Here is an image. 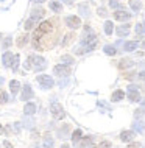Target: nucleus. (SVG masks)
I'll use <instances>...</instances> for the list:
<instances>
[{
    "label": "nucleus",
    "instance_id": "1",
    "mask_svg": "<svg viewBox=\"0 0 145 148\" xmlns=\"http://www.w3.org/2000/svg\"><path fill=\"white\" fill-rule=\"evenodd\" d=\"M50 112H52V115H53L56 120H61V119L66 117V112H64L63 106L59 105V103H52V106H50Z\"/></svg>",
    "mask_w": 145,
    "mask_h": 148
},
{
    "label": "nucleus",
    "instance_id": "2",
    "mask_svg": "<svg viewBox=\"0 0 145 148\" xmlns=\"http://www.w3.org/2000/svg\"><path fill=\"white\" fill-rule=\"evenodd\" d=\"M38 83L41 84L44 89H48V87H53V84H55V81H53V78H50L48 75H39L38 78Z\"/></svg>",
    "mask_w": 145,
    "mask_h": 148
},
{
    "label": "nucleus",
    "instance_id": "3",
    "mask_svg": "<svg viewBox=\"0 0 145 148\" xmlns=\"http://www.w3.org/2000/svg\"><path fill=\"white\" fill-rule=\"evenodd\" d=\"M128 98H130L131 101H139L140 95L137 92V86H134V84L128 86Z\"/></svg>",
    "mask_w": 145,
    "mask_h": 148
},
{
    "label": "nucleus",
    "instance_id": "4",
    "mask_svg": "<svg viewBox=\"0 0 145 148\" xmlns=\"http://www.w3.org/2000/svg\"><path fill=\"white\" fill-rule=\"evenodd\" d=\"M66 23L70 27V28H80L81 27V21H80V17H75V16H69V17H66Z\"/></svg>",
    "mask_w": 145,
    "mask_h": 148
},
{
    "label": "nucleus",
    "instance_id": "5",
    "mask_svg": "<svg viewBox=\"0 0 145 148\" xmlns=\"http://www.w3.org/2000/svg\"><path fill=\"white\" fill-rule=\"evenodd\" d=\"M53 73L58 75V77H67V75H70V69L67 66H56L53 69Z\"/></svg>",
    "mask_w": 145,
    "mask_h": 148
},
{
    "label": "nucleus",
    "instance_id": "6",
    "mask_svg": "<svg viewBox=\"0 0 145 148\" xmlns=\"http://www.w3.org/2000/svg\"><path fill=\"white\" fill-rule=\"evenodd\" d=\"M114 19H115V21H120V22L130 21V19H131V14L126 13V11H123V10H117V11L114 13Z\"/></svg>",
    "mask_w": 145,
    "mask_h": 148
},
{
    "label": "nucleus",
    "instance_id": "7",
    "mask_svg": "<svg viewBox=\"0 0 145 148\" xmlns=\"http://www.w3.org/2000/svg\"><path fill=\"white\" fill-rule=\"evenodd\" d=\"M33 61H34V69L36 70H42L45 69V59L41 58V56H33Z\"/></svg>",
    "mask_w": 145,
    "mask_h": 148
},
{
    "label": "nucleus",
    "instance_id": "8",
    "mask_svg": "<svg viewBox=\"0 0 145 148\" xmlns=\"http://www.w3.org/2000/svg\"><path fill=\"white\" fill-rule=\"evenodd\" d=\"M133 139H134V133H133V131H123V133L120 134V140L122 142H131Z\"/></svg>",
    "mask_w": 145,
    "mask_h": 148
},
{
    "label": "nucleus",
    "instance_id": "9",
    "mask_svg": "<svg viewBox=\"0 0 145 148\" xmlns=\"http://www.w3.org/2000/svg\"><path fill=\"white\" fill-rule=\"evenodd\" d=\"M52 30V22L50 21H45V22H42L41 25H39V28H38V31L39 33H48V31Z\"/></svg>",
    "mask_w": 145,
    "mask_h": 148
},
{
    "label": "nucleus",
    "instance_id": "10",
    "mask_svg": "<svg viewBox=\"0 0 145 148\" xmlns=\"http://www.w3.org/2000/svg\"><path fill=\"white\" fill-rule=\"evenodd\" d=\"M44 13H45V11H44L42 8H36V10L31 11V19H33V21H39V19H42Z\"/></svg>",
    "mask_w": 145,
    "mask_h": 148
},
{
    "label": "nucleus",
    "instance_id": "11",
    "mask_svg": "<svg viewBox=\"0 0 145 148\" xmlns=\"http://www.w3.org/2000/svg\"><path fill=\"white\" fill-rule=\"evenodd\" d=\"M31 97H33L31 86H30V84H25V87H23V92H22V98H23V100H30Z\"/></svg>",
    "mask_w": 145,
    "mask_h": 148
},
{
    "label": "nucleus",
    "instance_id": "12",
    "mask_svg": "<svg viewBox=\"0 0 145 148\" xmlns=\"http://www.w3.org/2000/svg\"><path fill=\"white\" fill-rule=\"evenodd\" d=\"M23 112H25V115H33L36 112V105L34 103H27L25 108H23Z\"/></svg>",
    "mask_w": 145,
    "mask_h": 148
},
{
    "label": "nucleus",
    "instance_id": "13",
    "mask_svg": "<svg viewBox=\"0 0 145 148\" xmlns=\"http://www.w3.org/2000/svg\"><path fill=\"white\" fill-rule=\"evenodd\" d=\"M133 64H134V62H133V59H130V58H123L122 61L119 62V67L123 70V69H128V67H133Z\"/></svg>",
    "mask_w": 145,
    "mask_h": 148
},
{
    "label": "nucleus",
    "instance_id": "14",
    "mask_svg": "<svg viewBox=\"0 0 145 148\" xmlns=\"http://www.w3.org/2000/svg\"><path fill=\"white\" fill-rule=\"evenodd\" d=\"M117 34L120 36V38H123V36H128V33H130V25H122V27H119L117 30Z\"/></svg>",
    "mask_w": 145,
    "mask_h": 148
},
{
    "label": "nucleus",
    "instance_id": "15",
    "mask_svg": "<svg viewBox=\"0 0 145 148\" xmlns=\"http://www.w3.org/2000/svg\"><path fill=\"white\" fill-rule=\"evenodd\" d=\"M125 98V92L123 90H115L114 94H112V101H120V100Z\"/></svg>",
    "mask_w": 145,
    "mask_h": 148
},
{
    "label": "nucleus",
    "instance_id": "16",
    "mask_svg": "<svg viewBox=\"0 0 145 148\" xmlns=\"http://www.w3.org/2000/svg\"><path fill=\"white\" fill-rule=\"evenodd\" d=\"M10 89H11V92H13V95L17 94L19 89H21V83L16 81V79H14V81H11V83H10Z\"/></svg>",
    "mask_w": 145,
    "mask_h": 148
},
{
    "label": "nucleus",
    "instance_id": "17",
    "mask_svg": "<svg viewBox=\"0 0 145 148\" xmlns=\"http://www.w3.org/2000/svg\"><path fill=\"white\" fill-rule=\"evenodd\" d=\"M112 31H114V25H112V22L106 21V22H104V33L109 36V34H112Z\"/></svg>",
    "mask_w": 145,
    "mask_h": 148
},
{
    "label": "nucleus",
    "instance_id": "18",
    "mask_svg": "<svg viewBox=\"0 0 145 148\" xmlns=\"http://www.w3.org/2000/svg\"><path fill=\"white\" fill-rule=\"evenodd\" d=\"M11 58H13V53H10V51H6V53L3 55V66H5V67H10Z\"/></svg>",
    "mask_w": 145,
    "mask_h": 148
},
{
    "label": "nucleus",
    "instance_id": "19",
    "mask_svg": "<svg viewBox=\"0 0 145 148\" xmlns=\"http://www.w3.org/2000/svg\"><path fill=\"white\" fill-rule=\"evenodd\" d=\"M136 49H137V42H136V41H130V42L125 44V50H126V51H133Z\"/></svg>",
    "mask_w": 145,
    "mask_h": 148
},
{
    "label": "nucleus",
    "instance_id": "20",
    "mask_svg": "<svg viewBox=\"0 0 145 148\" xmlns=\"http://www.w3.org/2000/svg\"><path fill=\"white\" fill-rule=\"evenodd\" d=\"M50 8L55 11V13H61L63 11V5L58 3V2H50Z\"/></svg>",
    "mask_w": 145,
    "mask_h": 148
},
{
    "label": "nucleus",
    "instance_id": "21",
    "mask_svg": "<svg viewBox=\"0 0 145 148\" xmlns=\"http://www.w3.org/2000/svg\"><path fill=\"white\" fill-rule=\"evenodd\" d=\"M92 143V137H84L80 140V148H86L87 145H91Z\"/></svg>",
    "mask_w": 145,
    "mask_h": 148
},
{
    "label": "nucleus",
    "instance_id": "22",
    "mask_svg": "<svg viewBox=\"0 0 145 148\" xmlns=\"http://www.w3.org/2000/svg\"><path fill=\"white\" fill-rule=\"evenodd\" d=\"M27 41H28V36H27V34H25V36H19V38H17V42H16V44H17V47H23V45L27 44Z\"/></svg>",
    "mask_w": 145,
    "mask_h": 148
},
{
    "label": "nucleus",
    "instance_id": "23",
    "mask_svg": "<svg viewBox=\"0 0 145 148\" xmlns=\"http://www.w3.org/2000/svg\"><path fill=\"white\" fill-rule=\"evenodd\" d=\"M17 66H19V55H14V56L11 58L10 67H13V70H16V69H17Z\"/></svg>",
    "mask_w": 145,
    "mask_h": 148
},
{
    "label": "nucleus",
    "instance_id": "24",
    "mask_svg": "<svg viewBox=\"0 0 145 148\" xmlns=\"http://www.w3.org/2000/svg\"><path fill=\"white\" fill-rule=\"evenodd\" d=\"M61 62H63V64H67V66H70V64H74L75 61H74V58H72V56H69V55H64V56L61 58Z\"/></svg>",
    "mask_w": 145,
    "mask_h": 148
},
{
    "label": "nucleus",
    "instance_id": "25",
    "mask_svg": "<svg viewBox=\"0 0 145 148\" xmlns=\"http://www.w3.org/2000/svg\"><path fill=\"white\" fill-rule=\"evenodd\" d=\"M104 53H106V55H112V56H114V55L117 53V50H115V47H112V45H106V47H104Z\"/></svg>",
    "mask_w": 145,
    "mask_h": 148
},
{
    "label": "nucleus",
    "instance_id": "26",
    "mask_svg": "<svg viewBox=\"0 0 145 148\" xmlns=\"http://www.w3.org/2000/svg\"><path fill=\"white\" fill-rule=\"evenodd\" d=\"M109 5H111V8H115V10H123V3L117 2V0H111Z\"/></svg>",
    "mask_w": 145,
    "mask_h": 148
},
{
    "label": "nucleus",
    "instance_id": "27",
    "mask_svg": "<svg viewBox=\"0 0 145 148\" xmlns=\"http://www.w3.org/2000/svg\"><path fill=\"white\" fill-rule=\"evenodd\" d=\"M78 10H80V13H81L83 16H89V8L84 5V3H81V5L78 6Z\"/></svg>",
    "mask_w": 145,
    "mask_h": 148
},
{
    "label": "nucleus",
    "instance_id": "28",
    "mask_svg": "<svg viewBox=\"0 0 145 148\" xmlns=\"http://www.w3.org/2000/svg\"><path fill=\"white\" fill-rule=\"evenodd\" d=\"M80 139H81V131H80V130H76L75 133L72 134V140H74V142H78Z\"/></svg>",
    "mask_w": 145,
    "mask_h": 148
},
{
    "label": "nucleus",
    "instance_id": "29",
    "mask_svg": "<svg viewBox=\"0 0 145 148\" xmlns=\"http://www.w3.org/2000/svg\"><path fill=\"white\" fill-rule=\"evenodd\" d=\"M8 101V97H6V94L3 90H0V105H5V103Z\"/></svg>",
    "mask_w": 145,
    "mask_h": 148
},
{
    "label": "nucleus",
    "instance_id": "30",
    "mask_svg": "<svg viewBox=\"0 0 145 148\" xmlns=\"http://www.w3.org/2000/svg\"><path fill=\"white\" fill-rule=\"evenodd\" d=\"M33 23H34L33 19H28V21L25 22V25H23V27H25V30H31V28H33Z\"/></svg>",
    "mask_w": 145,
    "mask_h": 148
},
{
    "label": "nucleus",
    "instance_id": "31",
    "mask_svg": "<svg viewBox=\"0 0 145 148\" xmlns=\"http://www.w3.org/2000/svg\"><path fill=\"white\" fill-rule=\"evenodd\" d=\"M130 5H131L133 10H136V11H137L139 8H140V3H139V2H136V0H131V2H130Z\"/></svg>",
    "mask_w": 145,
    "mask_h": 148
},
{
    "label": "nucleus",
    "instance_id": "32",
    "mask_svg": "<svg viewBox=\"0 0 145 148\" xmlns=\"http://www.w3.org/2000/svg\"><path fill=\"white\" fill-rule=\"evenodd\" d=\"M97 148H111V142H108V140H103V142H100V145L97 147Z\"/></svg>",
    "mask_w": 145,
    "mask_h": 148
},
{
    "label": "nucleus",
    "instance_id": "33",
    "mask_svg": "<svg viewBox=\"0 0 145 148\" xmlns=\"http://www.w3.org/2000/svg\"><path fill=\"white\" fill-rule=\"evenodd\" d=\"M44 143H45V147H47V148H48V147H52V145H53V139H50V137L47 136V137L44 139Z\"/></svg>",
    "mask_w": 145,
    "mask_h": 148
},
{
    "label": "nucleus",
    "instance_id": "34",
    "mask_svg": "<svg viewBox=\"0 0 145 148\" xmlns=\"http://www.w3.org/2000/svg\"><path fill=\"white\" fill-rule=\"evenodd\" d=\"M72 39H74V34H67V36H66V39L63 41V45H67V44H69Z\"/></svg>",
    "mask_w": 145,
    "mask_h": 148
},
{
    "label": "nucleus",
    "instance_id": "35",
    "mask_svg": "<svg viewBox=\"0 0 145 148\" xmlns=\"http://www.w3.org/2000/svg\"><path fill=\"white\" fill-rule=\"evenodd\" d=\"M33 125H34L33 120H23V126H27V128H33Z\"/></svg>",
    "mask_w": 145,
    "mask_h": 148
},
{
    "label": "nucleus",
    "instance_id": "36",
    "mask_svg": "<svg viewBox=\"0 0 145 148\" xmlns=\"http://www.w3.org/2000/svg\"><path fill=\"white\" fill-rule=\"evenodd\" d=\"M136 33H139L140 36H142V33H144V27H142V23H137V25H136Z\"/></svg>",
    "mask_w": 145,
    "mask_h": 148
},
{
    "label": "nucleus",
    "instance_id": "37",
    "mask_svg": "<svg viewBox=\"0 0 145 148\" xmlns=\"http://www.w3.org/2000/svg\"><path fill=\"white\" fill-rule=\"evenodd\" d=\"M98 16H102V17H106V16H108V11L104 10V8H98Z\"/></svg>",
    "mask_w": 145,
    "mask_h": 148
},
{
    "label": "nucleus",
    "instance_id": "38",
    "mask_svg": "<svg viewBox=\"0 0 145 148\" xmlns=\"http://www.w3.org/2000/svg\"><path fill=\"white\" fill-rule=\"evenodd\" d=\"M128 148H144V147H142V143L134 142V143H130V147H128Z\"/></svg>",
    "mask_w": 145,
    "mask_h": 148
},
{
    "label": "nucleus",
    "instance_id": "39",
    "mask_svg": "<svg viewBox=\"0 0 145 148\" xmlns=\"http://www.w3.org/2000/svg\"><path fill=\"white\" fill-rule=\"evenodd\" d=\"M125 78H126V79H134L136 73H125Z\"/></svg>",
    "mask_w": 145,
    "mask_h": 148
},
{
    "label": "nucleus",
    "instance_id": "40",
    "mask_svg": "<svg viewBox=\"0 0 145 148\" xmlns=\"http://www.w3.org/2000/svg\"><path fill=\"white\" fill-rule=\"evenodd\" d=\"M3 147H5V148H13V145H11V142H8V140L3 142Z\"/></svg>",
    "mask_w": 145,
    "mask_h": 148
},
{
    "label": "nucleus",
    "instance_id": "41",
    "mask_svg": "<svg viewBox=\"0 0 145 148\" xmlns=\"http://www.w3.org/2000/svg\"><path fill=\"white\" fill-rule=\"evenodd\" d=\"M10 44H11V38H8L6 41H5V45H3V47H5V49H8V47H10Z\"/></svg>",
    "mask_w": 145,
    "mask_h": 148
},
{
    "label": "nucleus",
    "instance_id": "42",
    "mask_svg": "<svg viewBox=\"0 0 145 148\" xmlns=\"http://www.w3.org/2000/svg\"><path fill=\"white\" fill-rule=\"evenodd\" d=\"M64 84H67V79H64V81H61V83H59V86H61V87H63Z\"/></svg>",
    "mask_w": 145,
    "mask_h": 148
},
{
    "label": "nucleus",
    "instance_id": "43",
    "mask_svg": "<svg viewBox=\"0 0 145 148\" xmlns=\"http://www.w3.org/2000/svg\"><path fill=\"white\" fill-rule=\"evenodd\" d=\"M64 2H66L67 5H72V3H74V0H64Z\"/></svg>",
    "mask_w": 145,
    "mask_h": 148
},
{
    "label": "nucleus",
    "instance_id": "44",
    "mask_svg": "<svg viewBox=\"0 0 145 148\" xmlns=\"http://www.w3.org/2000/svg\"><path fill=\"white\" fill-rule=\"evenodd\" d=\"M33 2H36V3H42V2H45V0H33Z\"/></svg>",
    "mask_w": 145,
    "mask_h": 148
},
{
    "label": "nucleus",
    "instance_id": "45",
    "mask_svg": "<svg viewBox=\"0 0 145 148\" xmlns=\"http://www.w3.org/2000/svg\"><path fill=\"white\" fill-rule=\"evenodd\" d=\"M2 84H3V78L0 77V86H2Z\"/></svg>",
    "mask_w": 145,
    "mask_h": 148
},
{
    "label": "nucleus",
    "instance_id": "46",
    "mask_svg": "<svg viewBox=\"0 0 145 148\" xmlns=\"http://www.w3.org/2000/svg\"><path fill=\"white\" fill-rule=\"evenodd\" d=\"M87 148H97V147H94V145L91 143V145H87Z\"/></svg>",
    "mask_w": 145,
    "mask_h": 148
},
{
    "label": "nucleus",
    "instance_id": "47",
    "mask_svg": "<svg viewBox=\"0 0 145 148\" xmlns=\"http://www.w3.org/2000/svg\"><path fill=\"white\" fill-rule=\"evenodd\" d=\"M63 148H69V145H67V143H64V145H63Z\"/></svg>",
    "mask_w": 145,
    "mask_h": 148
},
{
    "label": "nucleus",
    "instance_id": "48",
    "mask_svg": "<svg viewBox=\"0 0 145 148\" xmlns=\"http://www.w3.org/2000/svg\"><path fill=\"white\" fill-rule=\"evenodd\" d=\"M2 133H3V128H2V126H0V134H2Z\"/></svg>",
    "mask_w": 145,
    "mask_h": 148
}]
</instances>
